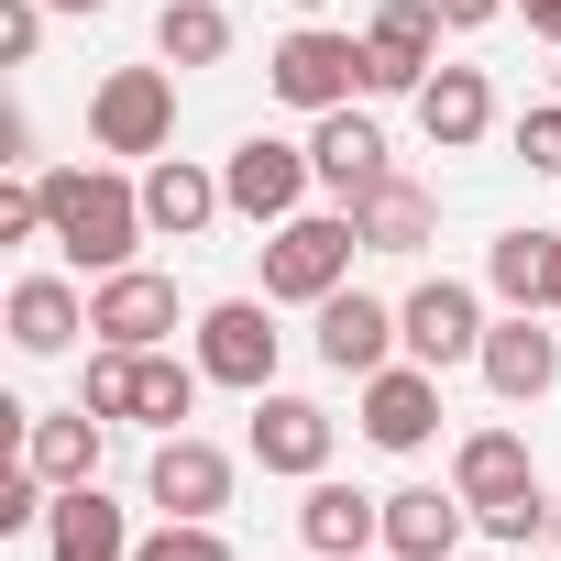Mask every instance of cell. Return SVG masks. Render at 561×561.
Here are the masks:
<instances>
[{"label":"cell","mask_w":561,"mask_h":561,"mask_svg":"<svg viewBox=\"0 0 561 561\" xmlns=\"http://www.w3.org/2000/svg\"><path fill=\"white\" fill-rule=\"evenodd\" d=\"M144 231H154V220H144V187H133V176H111V165H56V176H45V242L89 275V287L133 264Z\"/></svg>","instance_id":"6da1fadb"},{"label":"cell","mask_w":561,"mask_h":561,"mask_svg":"<svg viewBox=\"0 0 561 561\" xmlns=\"http://www.w3.org/2000/svg\"><path fill=\"white\" fill-rule=\"evenodd\" d=\"M451 495L473 506V528H495V539H517V550L550 528V495H539V462H528L517 430H462V451H451Z\"/></svg>","instance_id":"7a4b0ae2"},{"label":"cell","mask_w":561,"mask_h":561,"mask_svg":"<svg viewBox=\"0 0 561 561\" xmlns=\"http://www.w3.org/2000/svg\"><path fill=\"white\" fill-rule=\"evenodd\" d=\"M353 253H364L353 209H298V220H275V231H264V298H275V309L342 298V287H353Z\"/></svg>","instance_id":"3957f363"},{"label":"cell","mask_w":561,"mask_h":561,"mask_svg":"<svg viewBox=\"0 0 561 561\" xmlns=\"http://www.w3.org/2000/svg\"><path fill=\"white\" fill-rule=\"evenodd\" d=\"M198 386H209V375H198V364H176V353H111V342H100L78 397H89L100 419H133V430H187Z\"/></svg>","instance_id":"277c9868"},{"label":"cell","mask_w":561,"mask_h":561,"mask_svg":"<svg viewBox=\"0 0 561 561\" xmlns=\"http://www.w3.org/2000/svg\"><path fill=\"white\" fill-rule=\"evenodd\" d=\"M187 331H198V375H209V386H231V397H264V386H275V353H287L275 298H209Z\"/></svg>","instance_id":"5b68a950"},{"label":"cell","mask_w":561,"mask_h":561,"mask_svg":"<svg viewBox=\"0 0 561 561\" xmlns=\"http://www.w3.org/2000/svg\"><path fill=\"white\" fill-rule=\"evenodd\" d=\"M89 133H100V154H165L176 144V67H111L100 89H89Z\"/></svg>","instance_id":"8992f818"},{"label":"cell","mask_w":561,"mask_h":561,"mask_svg":"<svg viewBox=\"0 0 561 561\" xmlns=\"http://www.w3.org/2000/svg\"><path fill=\"white\" fill-rule=\"evenodd\" d=\"M264 89L287 100V111H309V122H320V111H342V100L364 89V34H331V23H298L287 45L264 56Z\"/></svg>","instance_id":"52a82bcc"},{"label":"cell","mask_w":561,"mask_h":561,"mask_svg":"<svg viewBox=\"0 0 561 561\" xmlns=\"http://www.w3.org/2000/svg\"><path fill=\"white\" fill-rule=\"evenodd\" d=\"M220 187H231V220L275 231V220H298V209H309L320 165H309V144H275V133H253V144H231V154H220Z\"/></svg>","instance_id":"ba28073f"},{"label":"cell","mask_w":561,"mask_h":561,"mask_svg":"<svg viewBox=\"0 0 561 561\" xmlns=\"http://www.w3.org/2000/svg\"><path fill=\"white\" fill-rule=\"evenodd\" d=\"M397 331H408V364H430V375H451V364H473L484 353V298L462 287V275H430V287H408L397 298Z\"/></svg>","instance_id":"9c48e42d"},{"label":"cell","mask_w":561,"mask_h":561,"mask_svg":"<svg viewBox=\"0 0 561 561\" xmlns=\"http://www.w3.org/2000/svg\"><path fill=\"white\" fill-rule=\"evenodd\" d=\"M89 331L111 353H165L176 342V275H144V264L100 275V287H89Z\"/></svg>","instance_id":"30bf717a"},{"label":"cell","mask_w":561,"mask_h":561,"mask_svg":"<svg viewBox=\"0 0 561 561\" xmlns=\"http://www.w3.org/2000/svg\"><path fill=\"white\" fill-rule=\"evenodd\" d=\"M440 12L430 0H386V12L364 23V89H386V100H419V78L440 67Z\"/></svg>","instance_id":"8fae6325"},{"label":"cell","mask_w":561,"mask_h":561,"mask_svg":"<svg viewBox=\"0 0 561 561\" xmlns=\"http://www.w3.org/2000/svg\"><path fill=\"white\" fill-rule=\"evenodd\" d=\"M473 364H484V386H495L506 408H539V397L561 386V331H550V309H506Z\"/></svg>","instance_id":"7c38bea8"},{"label":"cell","mask_w":561,"mask_h":561,"mask_svg":"<svg viewBox=\"0 0 561 561\" xmlns=\"http://www.w3.org/2000/svg\"><path fill=\"white\" fill-rule=\"evenodd\" d=\"M144 495H154L165 517H220V506H231V451L198 440V430H165L154 462H144Z\"/></svg>","instance_id":"4fadbf2b"},{"label":"cell","mask_w":561,"mask_h":561,"mask_svg":"<svg viewBox=\"0 0 561 561\" xmlns=\"http://www.w3.org/2000/svg\"><path fill=\"white\" fill-rule=\"evenodd\" d=\"M331 440H342V419L320 397H275V386L253 397V462L264 473H298L309 484V473H331Z\"/></svg>","instance_id":"5bb4252c"},{"label":"cell","mask_w":561,"mask_h":561,"mask_svg":"<svg viewBox=\"0 0 561 561\" xmlns=\"http://www.w3.org/2000/svg\"><path fill=\"white\" fill-rule=\"evenodd\" d=\"M397 353H408V331H397V309H386V298H364V287L320 298V364H331V375H353V386H364V375H386Z\"/></svg>","instance_id":"9a60e30c"},{"label":"cell","mask_w":561,"mask_h":561,"mask_svg":"<svg viewBox=\"0 0 561 561\" xmlns=\"http://www.w3.org/2000/svg\"><path fill=\"white\" fill-rule=\"evenodd\" d=\"M364 440H375V451H430V440H440V375H430V364L364 375Z\"/></svg>","instance_id":"2e32d148"},{"label":"cell","mask_w":561,"mask_h":561,"mask_svg":"<svg viewBox=\"0 0 561 561\" xmlns=\"http://www.w3.org/2000/svg\"><path fill=\"white\" fill-rule=\"evenodd\" d=\"M298 539H309V561H364V550H386V495H353V484L309 473Z\"/></svg>","instance_id":"e0dca14e"},{"label":"cell","mask_w":561,"mask_h":561,"mask_svg":"<svg viewBox=\"0 0 561 561\" xmlns=\"http://www.w3.org/2000/svg\"><path fill=\"white\" fill-rule=\"evenodd\" d=\"M45 561H133V517L100 484H56L45 506Z\"/></svg>","instance_id":"ac0fdd59"},{"label":"cell","mask_w":561,"mask_h":561,"mask_svg":"<svg viewBox=\"0 0 561 561\" xmlns=\"http://www.w3.org/2000/svg\"><path fill=\"white\" fill-rule=\"evenodd\" d=\"M419 133H430L440 154H473V144L495 133V89H484V67H430V78H419Z\"/></svg>","instance_id":"d6986e66"},{"label":"cell","mask_w":561,"mask_h":561,"mask_svg":"<svg viewBox=\"0 0 561 561\" xmlns=\"http://www.w3.org/2000/svg\"><path fill=\"white\" fill-rule=\"evenodd\" d=\"M309 165H320V187H331L342 209H353L375 176H397V165H386V133H375L353 100H342V111H320V133H309Z\"/></svg>","instance_id":"ffe728a7"},{"label":"cell","mask_w":561,"mask_h":561,"mask_svg":"<svg viewBox=\"0 0 561 561\" xmlns=\"http://www.w3.org/2000/svg\"><path fill=\"white\" fill-rule=\"evenodd\" d=\"M220 209H231V187H220L209 165H187V154H154V165H144V220H154L165 242H198Z\"/></svg>","instance_id":"44dd1931"},{"label":"cell","mask_w":561,"mask_h":561,"mask_svg":"<svg viewBox=\"0 0 561 561\" xmlns=\"http://www.w3.org/2000/svg\"><path fill=\"white\" fill-rule=\"evenodd\" d=\"M353 231H364V253H430L440 242V198L419 176H375L353 198Z\"/></svg>","instance_id":"7402d4cb"},{"label":"cell","mask_w":561,"mask_h":561,"mask_svg":"<svg viewBox=\"0 0 561 561\" xmlns=\"http://www.w3.org/2000/svg\"><path fill=\"white\" fill-rule=\"evenodd\" d=\"M462 528H473V506L440 495V484H397L386 495V561H451Z\"/></svg>","instance_id":"603a6c76"},{"label":"cell","mask_w":561,"mask_h":561,"mask_svg":"<svg viewBox=\"0 0 561 561\" xmlns=\"http://www.w3.org/2000/svg\"><path fill=\"white\" fill-rule=\"evenodd\" d=\"M484 287L506 298V309H561V231H495V253H484Z\"/></svg>","instance_id":"cb8c5ba5"},{"label":"cell","mask_w":561,"mask_h":561,"mask_svg":"<svg viewBox=\"0 0 561 561\" xmlns=\"http://www.w3.org/2000/svg\"><path fill=\"white\" fill-rule=\"evenodd\" d=\"M100 408L78 397V408H56V419H23V462L45 473V484H100Z\"/></svg>","instance_id":"d4e9b609"},{"label":"cell","mask_w":561,"mask_h":561,"mask_svg":"<svg viewBox=\"0 0 561 561\" xmlns=\"http://www.w3.org/2000/svg\"><path fill=\"white\" fill-rule=\"evenodd\" d=\"M89 331V298L67 287V275H23V287H12V342L23 353H67Z\"/></svg>","instance_id":"484cf974"},{"label":"cell","mask_w":561,"mask_h":561,"mask_svg":"<svg viewBox=\"0 0 561 561\" xmlns=\"http://www.w3.org/2000/svg\"><path fill=\"white\" fill-rule=\"evenodd\" d=\"M154 56L165 67H220L231 56V12H220V0H165V12H154Z\"/></svg>","instance_id":"4316f807"},{"label":"cell","mask_w":561,"mask_h":561,"mask_svg":"<svg viewBox=\"0 0 561 561\" xmlns=\"http://www.w3.org/2000/svg\"><path fill=\"white\" fill-rule=\"evenodd\" d=\"M133 561H231V539L220 517H165L154 539H133Z\"/></svg>","instance_id":"83f0119b"},{"label":"cell","mask_w":561,"mask_h":561,"mask_svg":"<svg viewBox=\"0 0 561 561\" xmlns=\"http://www.w3.org/2000/svg\"><path fill=\"white\" fill-rule=\"evenodd\" d=\"M517 165H528V176H561V100L517 111Z\"/></svg>","instance_id":"f1b7e54d"},{"label":"cell","mask_w":561,"mask_h":561,"mask_svg":"<svg viewBox=\"0 0 561 561\" xmlns=\"http://www.w3.org/2000/svg\"><path fill=\"white\" fill-rule=\"evenodd\" d=\"M0 242H45V176H23V165L0 187Z\"/></svg>","instance_id":"f546056e"},{"label":"cell","mask_w":561,"mask_h":561,"mask_svg":"<svg viewBox=\"0 0 561 561\" xmlns=\"http://www.w3.org/2000/svg\"><path fill=\"white\" fill-rule=\"evenodd\" d=\"M45 45V0H0V67H34Z\"/></svg>","instance_id":"4dcf8cb0"},{"label":"cell","mask_w":561,"mask_h":561,"mask_svg":"<svg viewBox=\"0 0 561 561\" xmlns=\"http://www.w3.org/2000/svg\"><path fill=\"white\" fill-rule=\"evenodd\" d=\"M430 12H440V23H451V34H484V23H495V12H517V0H430Z\"/></svg>","instance_id":"1f68e13d"},{"label":"cell","mask_w":561,"mask_h":561,"mask_svg":"<svg viewBox=\"0 0 561 561\" xmlns=\"http://www.w3.org/2000/svg\"><path fill=\"white\" fill-rule=\"evenodd\" d=\"M517 23H528V34H550V45H561V0H517Z\"/></svg>","instance_id":"d6a6232c"},{"label":"cell","mask_w":561,"mask_h":561,"mask_svg":"<svg viewBox=\"0 0 561 561\" xmlns=\"http://www.w3.org/2000/svg\"><path fill=\"white\" fill-rule=\"evenodd\" d=\"M45 12H111V0H45Z\"/></svg>","instance_id":"836d02e7"},{"label":"cell","mask_w":561,"mask_h":561,"mask_svg":"<svg viewBox=\"0 0 561 561\" xmlns=\"http://www.w3.org/2000/svg\"><path fill=\"white\" fill-rule=\"evenodd\" d=\"M298 12H320V0H298Z\"/></svg>","instance_id":"e575fe53"}]
</instances>
